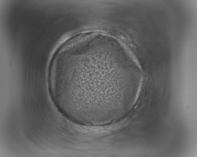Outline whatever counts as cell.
<instances>
[{
	"label": "cell",
	"mask_w": 197,
	"mask_h": 157,
	"mask_svg": "<svg viewBox=\"0 0 197 157\" xmlns=\"http://www.w3.org/2000/svg\"><path fill=\"white\" fill-rule=\"evenodd\" d=\"M109 56L100 52L76 50L52 63L49 85L63 109L75 116L90 117L113 111L118 89L115 76L108 65Z\"/></svg>",
	"instance_id": "1"
}]
</instances>
